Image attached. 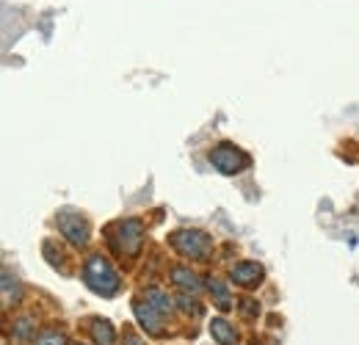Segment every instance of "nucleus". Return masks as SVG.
I'll list each match as a JSON object with an SVG mask.
<instances>
[{
	"label": "nucleus",
	"instance_id": "obj_18",
	"mask_svg": "<svg viewBox=\"0 0 359 345\" xmlns=\"http://www.w3.org/2000/svg\"><path fill=\"white\" fill-rule=\"evenodd\" d=\"M125 345H144L141 337H133V334H125Z\"/></svg>",
	"mask_w": 359,
	"mask_h": 345
},
{
	"label": "nucleus",
	"instance_id": "obj_15",
	"mask_svg": "<svg viewBox=\"0 0 359 345\" xmlns=\"http://www.w3.org/2000/svg\"><path fill=\"white\" fill-rule=\"evenodd\" d=\"M11 273H3V304L6 306H11ZM14 296L20 299V285H14Z\"/></svg>",
	"mask_w": 359,
	"mask_h": 345
},
{
	"label": "nucleus",
	"instance_id": "obj_13",
	"mask_svg": "<svg viewBox=\"0 0 359 345\" xmlns=\"http://www.w3.org/2000/svg\"><path fill=\"white\" fill-rule=\"evenodd\" d=\"M208 282H210L208 288H210V293H213V299H216V306H219L222 312H226V309L232 306V299H229V290L224 288V282H222V279H216V276H210Z\"/></svg>",
	"mask_w": 359,
	"mask_h": 345
},
{
	"label": "nucleus",
	"instance_id": "obj_6",
	"mask_svg": "<svg viewBox=\"0 0 359 345\" xmlns=\"http://www.w3.org/2000/svg\"><path fill=\"white\" fill-rule=\"evenodd\" d=\"M229 279H232L235 285H241V288H255V285H260V279H263V265H257V262H252V259H243V262L232 265Z\"/></svg>",
	"mask_w": 359,
	"mask_h": 345
},
{
	"label": "nucleus",
	"instance_id": "obj_9",
	"mask_svg": "<svg viewBox=\"0 0 359 345\" xmlns=\"http://www.w3.org/2000/svg\"><path fill=\"white\" fill-rule=\"evenodd\" d=\"M210 337L219 345H235L238 343V332L232 323H226L224 318H213L210 320Z\"/></svg>",
	"mask_w": 359,
	"mask_h": 345
},
{
	"label": "nucleus",
	"instance_id": "obj_14",
	"mask_svg": "<svg viewBox=\"0 0 359 345\" xmlns=\"http://www.w3.org/2000/svg\"><path fill=\"white\" fill-rule=\"evenodd\" d=\"M36 345H67V337L61 332H55V329H47L36 337Z\"/></svg>",
	"mask_w": 359,
	"mask_h": 345
},
{
	"label": "nucleus",
	"instance_id": "obj_7",
	"mask_svg": "<svg viewBox=\"0 0 359 345\" xmlns=\"http://www.w3.org/2000/svg\"><path fill=\"white\" fill-rule=\"evenodd\" d=\"M133 312H135V318H138V323H141L149 334H163V318H166V315H161L158 309H152L144 299H135Z\"/></svg>",
	"mask_w": 359,
	"mask_h": 345
},
{
	"label": "nucleus",
	"instance_id": "obj_5",
	"mask_svg": "<svg viewBox=\"0 0 359 345\" xmlns=\"http://www.w3.org/2000/svg\"><path fill=\"white\" fill-rule=\"evenodd\" d=\"M58 229L72 246H86L89 243V221L75 210H61L58 213Z\"/></svg>",
	"mask_w": 359,
	"mask_h": 345
},
{
	"label": "nucleus",
	"instance_id": "obj_1",
	"mask_svg": "<svg viewBox=\"0 0 359 345\" xmlns=\"http://www.w3.org/2000/svg\"><path fill=\"white\" fill-rule=\"evenodd\" d=\"M83 282H86V288H89L91 293H97L102 299H111L119 290V276H116L114 265L105 257H100V255L86 259V265H83Z\"/></svg>",
	"mask_w": 359,
	"mask_h": 345
},
{
	"label": "nucleus",
	"instance_id": "obj_16",
	"mask_svg": "<svg viewBox=\"0 0 359 345\" xmlns=\"http://www.w3.org/2000/svg\"><path fill=\"white\" fill-rule=\"evenodd\" d=\"M177 302H180V309H182V312H188V315H199V312H202V306L194 302L188 293H182Z\"/></svg>",
	"mask_w": 359,
	"mask_h": 345
},
{
	"label": "nucleus",
	"instance_id": "obj_12",
	"mask_svg": "<svg viewBox=\"0 0 359 345\" xmlns=\"http://www.w3.org/2000/svg\"><path fill=\"white\" fill-rule=\"evenodd\" d=\"M11 334H14L17 340H31V337L36 334V320H34L31 315L17 318V320L11 323Z\"/></svg>",
	"mask_w": 359,
	"mask_h": 345
},
{
	"label": "nucleus",
	"instance_id": "obj_10",
	"mask_svg": "<svg viewBox=\"0 0 359 345\" xmlns=\"http://www.w3.org/2000/svg\"><path fill=\"white\" fill-rule=\"evenodd\" d=\"M141 299L149 304L152 309H158L161 315H169V312H172V306H175V304H172V299H169L163 290H158V288H149V290H147Z\"/></svg>",
	"mask_w": 359,
	"mask_h": 345
},
{
	"label": "nucleus",
	"instance_id": "obj_2",
	"mask_svg": "<svg viewBox=\"0 0 359 345\" xmlns=\"http://www.w3.org/2000/svg\"><path fill=\"white\" fill-rule=\"evenodd\" d=\"M144 243V226L138 218H125L111 229V246L122 257H135Z\"/></svg>",
	"mask_w": 359,
	"mask_h": 345
},
{
	"label": "nucleus",
	"instance_id": "obj_8",
	"mask_svg": "<svg viewBox=\"0 0 359 345\" xmlns=\"http://www.w3.org/2000/svg\"><path fill=\"white\" fill-rule=\"evenodd\" d=\"M172 282L177 285L182 293H199L202 290V282H199V276L191 271V268H172Z\"/></svg>",
	"mask_w": 359,
	"mask_h": 345
},
{
	"label": "nucleus",
	"instance_id": "obj_11",
	"mask_svg": "<svg viewBox=\"0 0 359 345\" xmlns=\"http://www.w3.org/2000/svg\"><path fill=\"white\" fill-rule=\"evenodd\" d=\"M91 337H94L97 345L116 343V332H114V326H111L108 320H94V323H91Z\"/></svg>",
	"mask_w": 359,
	"mask_h": 345
},
{
	"label": "nucleus",
	"instance_id": "obj_3",
	"mask_svg": "<svg viewBox=\"0 0 359 345\" xmlns=\"http://www.w3.org/2000/svg\"><path fill=\"white\" fill-rule=\"evenodd\" d=\"M210 163H213L216 172L232 177V174L243 172L252 161H249V155H246L243 149H238V147H232V144H219V147L210 152Z\"/></svg>",
	"mask_w": 359,
	"mask_h": 345
},
{
	"label": "nucleus",
	"instance_id": "obj_4",
	"mask_svg": "<svg viewBox=\"0 0 359 345\" xmlns=\"http://www.w3.org/2000/svg\"><path fill=\"white\" fill-rule=\"evenodd\" d=\"M172 246L182 257L202 259L208 257V252H210V238L205 232H199V229H180V232L172 235Z\"/></svg>",
	"mask_w": 359,
	"mask_h": 345
},
{
	"label": "nucleus",
	"instance_id": "obj_17",
	"mask_svg": "<svg viewBox=\"0 0 359 345\" xmlns=\"http://www.w3.org/2000/svg\"><path fill=\"white\" fill-rule=\"evenodd\" d=\"M241 312H243L246 318H255L260 309H257V304L252 302V299H246V302H241Z\"/></svg>",
	"mask_w": 359,
	"mask_h": 345
}]
</instances>
